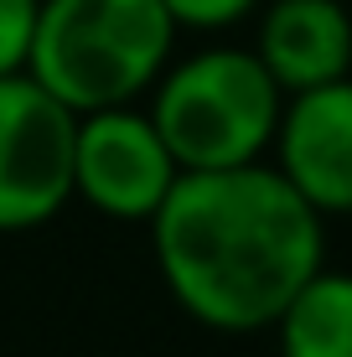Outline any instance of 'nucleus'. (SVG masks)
Instances as JSON below:
<instances>
[{"instance_id":"9","label":"nucleus","mask_w":352,"mask_h":357,"mask_svg":"<svg viewBox=\"0 0 352 357\" xmlns=\"http://www.w3.org/2000/svg\"><path fill=\"white\" fill-rule=\"evenodd\" d=\"M36 10H42V0H0V78L6 73H26Z\"/></svg>"},{"instance_id":"7","label":"nucleus","mask_w":352,"mask_h":357,"mask_svg":"<svg viewBox=\"0 0 352 357\" xmlns=\"http://www.w3.org/2000/svg\"><path fill=\"white\" fill-rule=\"evenodd\" d=\"M254 57L280 93L321 89L352 73V16L342 0H270L259 16Z\"/></svg>"},{"instance_id":"1","label":"nucleus","mask_w":352,"mask_h":357,"mask_svg":"<svg viewBox=\"0 0 352 357\" xmlns=\"http://www.w3.org/2000/svg\"><path fill=\"white\" fill-rule=\"evenodd\" d=\"M145 228L171 301L213 331L275 326L326 254V218L264 161L181 171Z\"/></svg>"},{"instance_id":"4","label":"nucleus","mask_w":352,"mask_h":357,"mask_svg":"<svg viewBox=\"0 0 352 357\" xmlns=\"http://www.w3.org/2000/svg\"><path fill=\"white\" fill-rule=\"evenodd\" d=\"M78 114L31 73L0 78V233H31L72 202Z\"/></svg>"},{"instance_id":"3","label":"nucleus","mask_w":352,"mask_h":357,"mask_svg":"<svg viewBox=\"0 0 352 357\" xmlns=\"http://www.w3.org/2000/svg\"><path fill=\"white\" fill-rule=\"evenodd\" d=\"M285 93L270 68L254 57V47H208L151 83V109L166 151L181 171H217L264 161L275 145Z\"/></svg>"},{"instance_id":"10","label":"nucleus","mask_w":352,"mask_h":357,"mask_svg":"<svg viewBox=\"0 0 352 357\" xmlns=\"http://www.w3.org/2000/svg\"><path fill=\"white\" fill-rule=\"evenodd\" d=\"M259 0H166L176 26H192V31H223V26H238V21L254 16Z\"/></svg>"},{"instance_id":"5","label":"nucleus","mask_w":352,"mask_h":357,"mask_svg":"<svg viewBox=\"0 0 352 357\" xmlns=\"http://www.w3.org/2000/svg\"><path fill=\"white\" fill-rule=\"evenodd\" d=\"M181 176L155 119L135 104H109L78 114L72 140V197L104 213L109 223H151Z\"/></svg>"},{"instance_id":"8","label":"nucleus","mask_w":352,"mask_h":357,"mask_svg":"<svg viewBox=\"0 0 352 357\" xmlns=\"http://www.w3.org/2000/svg\"><path fill=\"white\" fill-rule=\"evenodd\" d=\"M280 357H352V269H316L275 316Z\"/></svg>"},{"instance_id":"6","label":"nucleus","mask_w":352,"mask_h":357,"mask_svg":"<svg viewBox=\"0 0 352 357\" xmlns=\"http://www.w3.org/2000/svg\"><path fill=\"white\" fill-rule=\"evenodd\" d=\"M275 166L321 218L352 213V73L321 89L285 93L275 125Z\"/></svg>"},{"instance_id":"2","label":"nucleus","mask_w":352,"mask_h":357,"mask_svg":"<svg viewBox=\"0 0 352 357\" xmlns=\"http://www.w3.org/2000/svg\"><path fill=\"white\" fill-rule=\"evenodd\" d=\"M166 0H42L26 73L72 114L135 104L176 47Z\"/></svg>"}]
</instances>
